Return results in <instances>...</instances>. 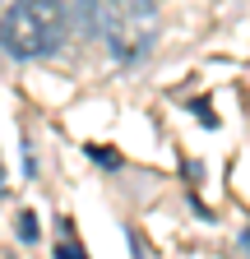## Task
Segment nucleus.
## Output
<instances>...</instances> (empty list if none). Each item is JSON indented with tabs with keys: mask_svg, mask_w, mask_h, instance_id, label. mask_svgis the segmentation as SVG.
Returning <instances> with one entry per match:
<instances>
[{
	"mask_svg": "<svg viewBox=\"0 0 250 259\" xmlns=\"http://www.w3.org/2000/svg\"><path fill=\"white\" fill-rule=\"evenodd\" d=\"M70 32V10L60 0H14L0 14V51L14 60H47Z\"/></svg>",
	"mask_w": 250,
	"mask_h": 259,
	"instance_id": "nucleus-1",
	"label": "nucleus"
},
{
	"mask_svg": "<svg viewBox=\"0 0 250 259\" xmlns=\"http://www.w3.org/2000/svg\"><path fill=\"white\" fill-rule=\"evenodd\" d=\"M102 37L116 60H144L158 42V0H107Z\"/></svg>",
	"mask_w": 250,
	"mask_h": 259,
	"instance_id": "nucleus-2",
	"label": "nucleus"
},
{
	"mask_svg": "<svg viewBox=\"0 0 250 259\" xmlns=\"http://www.w3.org/2000/svg\"><path fill=\"white\" fill-rule=\"evenodd\" d=\"M14 232H19V241H28V245H33V241H37V222H33V213H19Z\"/></svg>",
	"mask_w": 250,
	"mask_h": 259,
	"instance_id": "nucleus-3",
	"label": "nucleus"
},
{
	"mask_svg": "<svg viewBox=\"0 0 250 259\" xmlns=\"http://www.w3.org/2000/svg\"><path fill=\"white\" fill-rule=\"evenodd\" d=\"M241 245H250V236H241Z\"/></svg>",
	"mask_w": 250,
	"mask_h": 259,
	"instance_id": "nucleus-4",
	"label": "nucleus"
},
{
	"mask_svg": "<svg viewBox=\"0 0 250 259\" xmlns=\"http://www.w3.org/2000/svg\"><path fill=\"white\" fill-rule=\"evenodd\" d=\"M0 194H5V181H0Z\"/></svg>",
	"mask_w": 250,
	"mask_h": 259,
	"instance_id": "nucleus-5",
	"label": "nucleus"
}]
</instances>
